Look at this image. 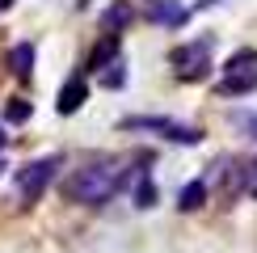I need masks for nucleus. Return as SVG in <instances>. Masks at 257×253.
<instances>
[{"instance_id": "13", "label": "nucleus", "mask_w": 257, "mask_h": 253, "mask_svg": "<svg viewBox=\"0 0 257 253\" xmlns=\"http://www.w3.org/2000/svg\"><path fill=\"white\" fill-rule=\"evenodd\" d=\"M131 198H135V207H156V182H152L148 169H139V177L131 186Z\"/></svg>"}, {"instance_id": "20", "label": "nucleus", "mask_w": 257, "mask_h": 253, "mask_svg": "<svg viewBox=\"0 0 257 253\" xmlns=\"http://www.w3.org/2000/svg\"><path fill=\"white\" fill-rule=\"evenodd\" d=\"M0 173H5V156H0Z\"/></svg>"}, {"instance_id": "15", "label": "nucleus", "mask_w": 257, "mask_h": 253, "mask_svg": "<svg viewBox=\"0 0 257 253\" xmlns=\"http://www.w3.org/2000/svg\"><path fill=\"white\" fill-rule=\"evenodd\" d=\"M240 194L244 198H257V156L240 161Z\"/></svg>"}, {"instance_id": "7", "label": "nucleus", "mask_w": 257, "mask_h": 253, "mask_svg": "<svg viewBox=\"0 0 257 253\" xmlns=\"http://www.w3.org/2000/svg\"><path fill=\"white\" fill-rule=\"evenodd\" d=\"M131 21H135V9H131V0H114V5L101 13V30H105V34H122V30L131 26Z\"/></svg>"}, {"instance_id": "14", "label": "nucleus", "mask_w": 257, "mask_h": 253, "mask_svg": "<svg viewBox=\"0 0 257 253\" xmlns=\"http://www.w3.org/2000/svg\"><path fill=\"white\" fill-rule=\"evenodd\" d=\"M97 80L105 84V89H122V84H126V59L118 55V59L110 63V68H105V72H97Z\"/></svg>"}, {"instance_id": "19", "label": "nucleus", "mask_w": 257, "mask_h": 253, "mask_svg": "<svg viewBox=\"0 0 257 253\" xmlns=\"http://www.w3.org/2000/svg\"><path fill=\"white\" fill-rule=\"evenodd\" d=\"M9 5H13V0H0V9H9Z\"/></svg>"}, {"instance_id": "11", "label": "nucleus", "mask_w": 257, "mask_h": 253, "mask_svg": "<svg viewBox=\"0 0 257 253\" xmlns=\"http://www.w3.org/2000/svg\"><path fill=\"white\" fill-rule=\"evenodd\" d=\"M228 122L236 126L244 140L257 144V110H249V105H232V110H228Z\"/></svg>"}, {"instance_id": "12", "label": "nucleus", "mask_w": 257, "mask_h": 253, "mask_svg": "<svg viewBox=\"0 0 257 253\" xmlns=\"http://www.w3.org/2000/svg\"><path fill=\"white\" fill-rule=\"evenodd\" d=\"M253 89H257V72H249V76H223L215 84L219 97H244V93H253Z\"/></svg>"}, {"instance_id": "16", "label": "nucleus", "mask_w": 257, "mask_h": 253, "mask_svg": "<svg viewBox=\"0 0 257 253\" xmlns=\"http://www.w3.org/2000/svg\"><path fill=\"white\" fill-rule=\"evenodd\" d=\"M30 114H34V105H30V101H21V97H13V101L5 105V118H9V122H26Z\"/></svg>"}, {"instance_id": "17", "label": "nucleus", "mask_w": 257, "mask_h": 253, "mask_svg": "<svg viewBox=\"0 0 257 253\" xmlns=\"http://www.w3.org/2000/svg\"><path fill=\"white\" fill-rule=\"evenodd\" d=\"M211 5H219V0H198V5H194V9H211Z\"/></svg>"}, {"instance_id": "9", "label": "nucleus", "mask_w": 257, "mask_h": 253, "mask_svg": "<svg viewBox=\"0 0 257 253\" xmlns=\"http://www.w3.org/2000/svg\"><path fill=\"white\" fill-rule=\"evenodd\" d=\"M9 68H13L17 80H30V76H34V42H17V47L9 51Z\"/></svg>"}, {"instance_id": "2", "label": "nucleus", "mask_w": 257, "mask_h": 253, "mask_svg": "<svg viewBox=\"0 0 257 253\" xmlns=\"http://www.w3.org/2000/svg\"><path fill=\"white\" fill-rule=\"evenodd\" d=\"M118 126H122V131H139V135H156V140L181 144V148L202 144L198 126H190V122H181V118H165V114H126Z\"/></svg>"}, {"instance_id": "6", "label": "nucleus", "mask_w": 257, "mask_h": 253, "mask_svg": "<svg viewBox=\"0 0 257 253\" xmlns=\"http://www.w3.org/2000/svg\"><path fill=\"white\" fill-rule=\"evenodd\" d=\"M148 21L169 26V30H181V26L190 21V9L177 5V0H152V5H148Z\"/></svg>"}, {"instance_id": "18", "label": "nucleus", "mask_w": 257, "mask_h": 253, "mask_svg": "<svg viewBox=\"0 0 257 253\" xmlns=\"http://www.w3.org/2000/svg\"><path fill=\"white\" fill-rule=\"evenodd\" d=\"M5 144H9V135H5V126H0V152H5Z\"/></svg>"}, {"instance_id": "8", "label": "nucleus", "mask_w": 257, "mask_h": 253, "mask_svg": "<svg viewBox=\"0 0 257 253\" xmlns=\"http://www.w3.org/2000/svg\"><path fill=\"white\" fill-rule=\"evenodd\" d=\"M207 194H211V182H207V177H194V182H186V186H181L177 207H181V211H198L202 203H207Z\"/></svg>"}, {"instance_id": "10", "label": "nucleus", "mask_w": 257, "mask_h": 253, "mask_svg": "<svg viewBox=\"0 0 257 253\" xmlns=\"http://www.w3.org/2000/svg\"><path fill=\"white\" fill-rule=\"evenodd\" d=\"M249 72H257V51H253V47L232 51L228 63H223V76H249Z\"/></svg>"}, {"instance_id": "1", "label": "nucleus", "mask_w": 257, "mask_h": 253, "mask_svg": "<svg viewBox=\"0 0 257 253\" xmlns=\"http://www.w3.org/2000/svg\"><path fill=\"white\" fill-rule=\"evenodd\" d=\"M126 161L118 156H97V161H84L80 169H72L63 177V194L68 203H80V207H105L114 203V194L126 186Z\"/></svg>"}, {"instance_id": "4", "label": "nucleus", "mask_w": 257, "mask_h": 253, "mask_svg": "<svg viewBox=\"0 0 257 253\" xmlns=\"http://www.w3.org/2000/svg\"><path fill=\"white\" fill-rule=\"evenodd\" d=\"M63 161L59 156H38V161L21 165L17 169V207H34L42 194H47V186L55 182V169Z\"/></svg>"}, {"instance_id": "3", "label": "nucleus", "mask_w": 257, "mask_h": 253, "mask_svg": "<svg viewBox=\"0 0 257 253\" xmlns=\"http://www.w3.org/2000/svg\"><path fill=\"white\" fill-rule=\"evenodd\" d=\"M211 51H215V38H211V34L190 38V42H181V47H173V51H169V68H173V76L186 80V84L207 80V72H211Z\"/></svg>"}, {"instance_id": "5", "label": "nucleus", "mask_w": 257, "mask_h": 253, "mask_svg": "<svg viewBox=\"0 0 257 253\" xmlns=\"http://www.w3.org/2000/svg\"><path fill=\"white\" fill-rule=\"evenodd\" d=\"M84 97H89V80H84V72H76V76H68L63 80V89H59V97H55V110L59 114H76Z\"/></svg>"}]
</instances>
